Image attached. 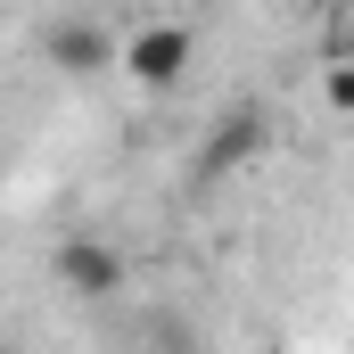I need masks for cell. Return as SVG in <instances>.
<instances>
[{
  "instance_id": "6da1fadb",
  "label": "cell",
  "mask_w": 354,
  "mask_h": 354,
  "mask_svg": "<svg viewBox=\"0 0 354 354\" xmlns=\"http://www.w3.org/2000/svg\"><path fill=\"white\" fill-rule=\"evenodd\" d=\"M41 58H50L66 83H91V75H107V66H115V33H107V25H91V17H58V25L41 33Z\"/></svg>"
},
{
  "instance_id": "8992f818",
  "label": "cell",
  "mask_w": 354,
  "mask_h": 354,
  "mask_svg": "<svg viewBox=\"0 0 354 354\" xmlns=\"http://www.w3.org/2000/svg\"><path fill=\"white\" fill-rule=\"evenodd\" d=\"M338 50H346V58H354V17H346V33H338Z\"/></svg>"
},
{
  "instance_id": "3957f363",
  "label": "cell",
  "mask_w": 354,
  "mask_h": 354,
  "mask_svg": "<svg viewBox=\"0 0 354 354\" xmlns=\"http://www.w3.org/2000/svg\"><path fill=\"white\" fill-rule=\"evenodd\" d=\"M50 272H58V288H66V297H91V305L124 288V256H115L107 239H58Z\"/></svg>"
},
{
  "instance_id": "277c9868",
  "label": "cell",
  "mask_w": 354,
  "mask_h": 354,
  "mask_svg": "<svg viewBox=\"0 0 354 354\" xmlns=\"http://www.w3.org/2000/svg\"><path fill=\"white\" fill-rule=\"evenodd\" d=\"M264 140H272V115H264V107H231V115L206 132V174H239L248 157H264Z\"/></svg>"
},
{
  "instance_id": "7a4b0ae2",
  "label": "cell",
  "mask_w": 354,
  "mask_h": 354,
  "mask_svg": "<svg viewBox=\"0 0 354 354\" xmlns=\"http://www.w3.org/2000/svg\"><path fill=\"white\" fill-rule=\"evenodd\" d=\"M124 75L140 91H174L189 75V25H140L124 41Z\"/></svg>"
},
{
  "instance_id": "5b68a950",
  "label": "cell",
  "mask_w": 354,
  "mask_h": 354,
  "mask_svg": "<svg viewBox=\"0 0 354 354\" xmlns=\"http://www.w3.org/2000/svg\"><path fill=\"white\" fill-rule=\"evenodd\" d=\"M322 99H330L338 115H354V58H346V50L330 58V75H322Z\"/></svg>"
}]
</instances>
